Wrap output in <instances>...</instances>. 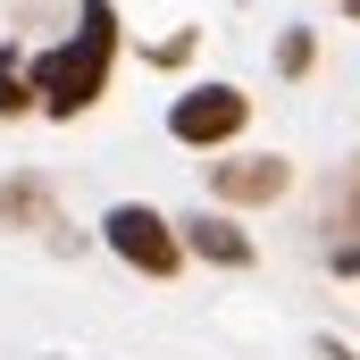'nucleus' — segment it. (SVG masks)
<instances>
[{"label": "nucleus", "instance_id": "20e7f679", "mask_svg": "<svg viewBox=\"0 0 360 360\" xmlns=\"http://www.w3.org/2000/svg\"><path fill=\"white\" fill-rule=\"evenodd\" d=\"M210 193H218L226 210L285 201V193H293V160H276V151H235V160H210Z\"/></svg>", "mask_w": 360, "mask_h": 360}, {"label": "nucleus", "instance_id": "f03ea898", "mask_svg": "<svg viewBox=\"0 0 360 360\" xmlns=\"http://www.w3.org/2000/svg\"><path fill=\"white\" fill-rule=\"evenodd\" d=\"M101 243H109L126 269L143 276V285H168V276L184 269V235H176V218H160L151 201H109V210H101Z\"/></svg>", "mask_w": 360, "mask_h": 360}, {"label": "nucleus", "instance_id": "6e6552de", "mask_svg": "<svg viewBox=\"0 0 360 360\" xmlns=\"http://www.w3.org/2000/svg\"><path fill=\"white\" fill-rule=\"evenodd\" d=\"M25 109H34V68H25V51H17V42H0V117L17 126Z\"/></svg>", "mask_w": 360, "mask_h": 360}, {"label": "nucleus", "instance_id": "39448f33", "mask_svg": "<svg viewBox=\"0 0 360 360\" xmlns=\"http://www.w3.org/2000/svg\"><path fill=\"white\" fill-rule=\"evenodd\" d=\"M176 235H184V252L210 260V269H252V260H260V243H252L226 210H193V218H176Z\"/></svg>", "mask_w": 360, "mask_h": 360}, {"label": "nucleus", "instance_id": "f257e3e1", "mask_svg": "<svg viewBox=\"0 0 360 360\" xmlns=\"http://www.w3.org/2000/svg\"><path fill=\"white\" fill-rule=\"evenodd\" d=\"M117 51H126L117 8H109V0H84V8H76V25H68V42H51V51H34V59H25V68H34V117L76 126L92 101L109 92Z\"/></svg>", "mask_w": 360, "mask_h": 360}, {"label": "nucleus", "instance_id": "0eeeda50", "mask_svg": "<svg viewBox=\"0 0 360 360\" xmlns=\"http://www.w3.org/2000/svg\"><path fill=\"white\" fill-rule=\"evenodd\" d=\"M0 226H59V201H51V176H0Z\"/></svg>", "mask_w": 360, "mask_h": 360}, {"label": "nucleus", "instance_id": "423d86ee", "mask_svg": "<svg viewBox=\"0 0 360 360\" xmlns=\"http://www.w3.org/2000/svg\"><path fill=\"white\" fill-rule=\"evenodd\" d=\"M327 269H335V276H360V160L344 168L335 201H327Z\"/></svg>", "mask_w": 360, "mask_h": 360}, {"label": "nucleus", "instance_id": "1a4fd4ad", "mask_svg": "<svg viewBox=\"0 0 360 360\" xmlns=\"http://www.w3.org/2000/svg\"><path fill=\"white\" fill-rule=\"evenodd\" d=\"M310 59H319V42H310V25H293V34H276V76H310Z\"/></svg>", "mask_w": 360, "mask_h": 360}, {"label": "nucleus", "instance_id": "9d476101", "mask_svg": "<svg viewBox=\"0 0 360 360\" xmlns=\"http://www.w3.org/2000/svg\"><path fill=\"white\" fill-rule=\"evenodd\" d=\"M344 17H352V25H360V0H344Z\"/></svg>", "mask_w": 360, "mask_h": 360}, {"label": "nucleus", "instance_id": "7ed1b4c3", "mask_svg": "<svg viewBox=\"0 0 360 360\" xmlns=\"http://www.w3.org/2000/svg\"><path fill=\"white\" fill-rule=\"evenodd\" d=\"M243 126H252V92L235 84H184L168 101V143H184V151H226Z\"/></svg>", "mask_w": 360, "mask_h": 360}]
</instances>
